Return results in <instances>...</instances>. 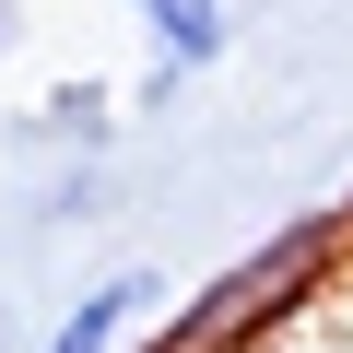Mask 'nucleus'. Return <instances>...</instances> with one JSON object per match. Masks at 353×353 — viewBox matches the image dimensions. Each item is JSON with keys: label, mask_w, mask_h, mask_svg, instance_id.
Here are the masks:
<instances>
[{"label": "nucleus", "mask_w": 353, "mask_h": 353, "mask_svg": "<svg viewBox=\"0 0 353 353\" xmlns=\"http://www.w3.org/2000/svg\"><path fill=\"white\" fill-rule=\"evenodd\" d=\"M330 236H341V224L318 212V224L271 236L259 259H236V271H224V283H212V294H201L189 318H176V341H165V353H224V341H248V330H259V318H271L283 294H306V271L330 259Z\"/></svg>", "instance_id": "f257e3e1"}, {"label": "nucleus", "mask_w": 353, "mask_h": 353, "mask_svg": "<svg viewBox=\"0 0 353 353\" xmlns=\"http://www.w3.org/2000/svg\"><path fill=\"white\" fill-rule=\"evenodd\" d=\"M0 48H12V0H0Z\"/></svg>", "instance_id": "20e7f679"}, {"label": "nucleus", "mask_w": 353, "mask_h": 353, "mask_svg": "<svg viewBox=\"0 0 353 353\" xmlns=\"http://www.w3.org/2000/svg\"><path fill=\"white\" fill-rule=\"evenodd\" d=\"M141 306H153V283H141V271H118V283H94V294L48 330V353H118V330H130Z\"/></svg>", "instance_id": "7ed1b4c3"}, {"label": "nucleus", "mask_w": 353, "mask_h": 353, "mask_svg": "<svg viewBox=\"0 0 353 353\" xmlns=\"http://www.w3.org/2000/svg\"><path fill=\"white\" fill-rule=\"evenodd\" d=\"M130 12H141V36H153V94H176V83H201L212 59H224V12H236V0H130Z\"/></svg>", "instance_id": "f03ea898"}]
</instances>
